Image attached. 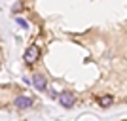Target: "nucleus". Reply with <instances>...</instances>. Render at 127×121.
Wrapping results in <instances>:
<instances>
[{
	"instance_id": "f257e3e1",
	"label": "nucleus",
	"mask_w": 127,
	"mask_h": 121,
	"mask_svg": "<svg viewBox=\"0 0 127 121\" xmlns=\"http://www.w3.org/2000/svg\"><path fill=\"white\" fill-rule=\"evenodd\" d=\"M38 55H40L38 46H31V48H27L25 55H23V61H25L27 64H34V63L38 61Z\"/></svg>"
},
{
	"instance_id": "f03ea898",
	"label": "nucleus",
	"mask_w": 127,
	"mask_h": 121,
	"mask_svg": "<svg viewBox=\"0 0 127 121\" xmlns=\"http://www.w3.org/2000/svg\"><path fill=\"white\" fill-rule=\"evenodd\" d=\"M59 102H61V106H64V108H70V106H74V95L70 93V91H63V93H59Z\"/></svg>"
},
{
	"instance_id": "7ed1b4c3",
	"label": "nucleus",
	"mask_w": 127,
	"mask_h": 121,
	"mask_svg": "<svg viewBox=\"0 0 127 121\" xmlns=\"http://www.w3.org/2000/svg\"><path fill=\"white\" fill-rule=\"evenodd\" d=\"M32 83H34V87H36L38 91H44L46 87H48L46 76H42V74H34V76H32Z\"/></svg>"
},
{
	"instance_id": "20e7f679",
	"label": "nucleus",
	"mask_w": 127,
	"mask_h": 121,
	"mask_svg": "<svg viewBox=\"0 0 127 121\" xmlns=\"http://www.w3.org/2000/svg\"><path fill=\"white\" fill-rule=\"evenodd\" d=\"M15 106L19 108V110H27V108L32 106V98L31 97H17L15 98Z\"/></svg>"
},
{
	"instance_id": "39448f33",
	"label": "nucleus",
	"mask_w": 127,
	"mask_h": 121,
	"mask_svg": "<svg viewBox=\"0 0 127 121\" xmlns=\"http://www.w3.org/2000/svg\"><path fill=\"white\" fill-rule=\"evenodd\" d=\"M112 102H114V97H110V95H104V97H101V98H99V104L101 106H110Z\"/></svg>"
},
{
	"instance_id": "423d86ee",
	"label": "nucleus",
	"mask_w": 127,
	"mask_h": 121,
	"mask_svg": "<svg viewBox=\"0 0 127 121\" xmlns=\"http://www.w3.org/2000/svg\"><path fill=\"white\" fill-rule=\"evenodd\" d=\"M15 21H17V23H19V25H21V26H23V28H27V26H29V23H27V21H25V19H21V17H17Z\"/></svg>"
}]
</instances>
